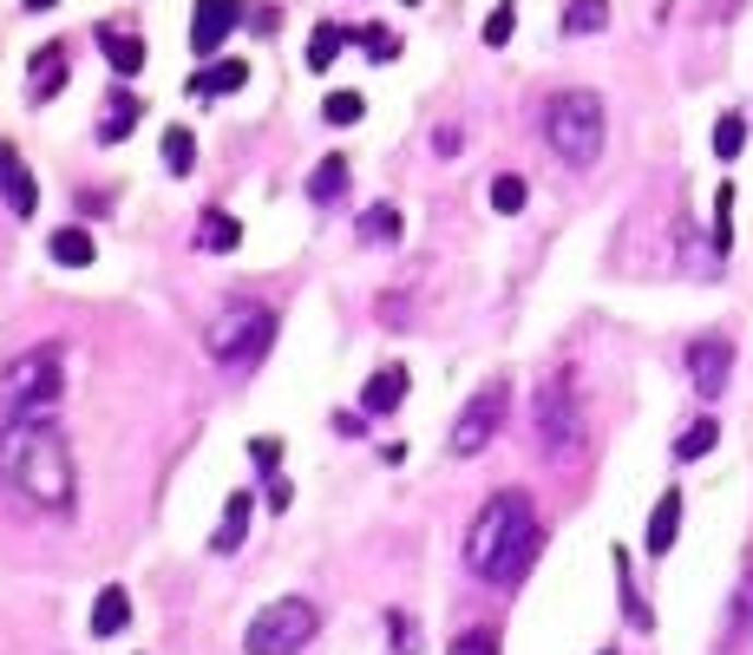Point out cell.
Here are the masks:
<instances>
[{
	"instance_id": "obj_1",
	"label": "cell",
	"mask_w": 753,
	"mask_h": 655,
	"mask_svg": "<svg viewBox=\"0 0 753 655\" xmlns=\"http://www.w3.org/2000/svg\"><path fill=\"white\" fill-rule=\"evenodd\" d=\"M538 545H544V525H538V505L531 492H492L466 531V571L511 590L525 584V571L538 564Z\"/></svg>"
},
{
	"instance_id": "obj_2",
	"label": "cell",
	"mask_w": 753,
	"mask_h": 655,
	"mask_svg": "<svg viewBox=\"0 0 753 655\" xmlns=\"http://www.w3.org/2000/svg\"><path fill=\"white\" fill-rule=\"evenodd\" d=\"M0 486H13V492L33 505V512L72 518L79 472H72V446H66V433H59L52 420L0 433Z\"/></svg>"
},
{
	"instance_id": "obj_3",
	"label": "cell",
	"mask_w": 753,
	"mask_h": 655,
	"mask_svg": "<svg viewBox=\"0 0 753 655\" xmlns=\"http://www.w3.org/2000/svg\"><path fill=\"white\" fill-rule=\"evenodd\" d=\"M59 394H66V374H59V348H52V341L13 354V361L0 367V433L52 420Z\"/></svg>"
},
{
	"instance_id": "obj_4",
	"label": "cell",
	"mask_w": 753,
	"mask_h": 655,
	"mask_svg": "<svg viewBox=\"0 0 753 655\" xmlns=\"http://www.w3.org/2000/svg\"><path fill=\"white\" fill-rule=\"evenodd\" d=\"M544 144H551L570 171L597 164V157H603V98L584 92V85L551 92V105H544Z\"/></svg>"
},
{
	"instance_id": "obj_5",
	"label": "cell",
	"mask_w": 753,
	"mask_h": 655,
	"mask_svg": "<svg viewBox=\"0 0 753 655\" xmlns=\"http://www.w3.org/2000/svg\"><path fill=\"white\" fill-rule=\"evenodd\" d=\"M269 341H275V308L269 302H230L203 328V354L216 367H256L269 354Z\"/></svg>"
},
{
	"instance_id": "obj_6",
	"label": "cell",
	"mask_w": 753,
	"mask_h": 655,
	"mask_svg": "<svg viewBox=\"0 0 753 655\" xmlns=\"http://www.w3.org/2000/svg\"><path fill=\"white\" fill-rule=\"evenodd\" d=\"M315 630H321V610L308 597H275V604H262V617H249L243 650L249 655H302V643H315Z\"/></svg>"
},
{
	"instance_id": "obj_7",
	"label": "cell",
	"mask_w": 753,
	"mask_h": 655,
	"mask_svg": "<svg viewBox=\"0 0 753 655\" xmlns=\"http://www.w3.org/2000/svg\"><path fill=\"white\" fill-rule=\"evenodd\" d=\"M505 413H511V381H485V387L459 407V420H452V459H479V453L498 440Z\"/></svg>"
},
{
	"instance_id": "obj_8",
	"label": "cell",
	"mask_w": 753,
	"mask_h": 655,
	"mask_svg": "<svg viewBox=\"0 0 753 655\" xmlns=\"http://www.w3.org/2000/svg\"><path fill=\"white\" fill-rule=\"evenodd\" d=\"M538 446H544V459H570L584 446V413H577V394L564 381H551L538 394Z\"/></svg>"
},
{
	"instance_id": "obj_9",
	"label": "cell",
	"mask_w": 753,
	"mask_h": 655,
	"mask_svg": "<svg viewBox=\"0 0 753 655\" xmlns=\"http://www.w3.org/2000/svg\"><path fill=\"white\" fill-rule=\"evenodd\" d=\"M689 374H695V394H702V400H721V394H728V374H734V341H721V335L689 341Z\"/></svg>"
},
{
	"instance_id": "obj_10",
	"label": "cell",
	"mask_w": 753,
	"mask_h": 655,
	"mask_svg": "<svg viewBox=\"0 0 753 655\" xmlns=\"http://www.w3.org/2000/svg\"><path fill=\"white\" fill-rule=\"evenodd\" d=\"M243 20H249V13H243V0H197V7H190V46H197V59H203V52H216V46H223Z\"/></svg>"
},
{
	"instance_id": "obj_11",
	"label": "cell",
	"mask_w": 753,
	"mask_h": 655,
	"mask_svg": "<svg viewBox=\"0 0 753 655\" xmlns=\"http://www.w3.org/2000/svg\"><path fill=\"white\" fill-rule=\"evenodd\" d=\"M0 197H7V210L13 217H33L39 210V184H33V171L20 164V151L0 138Z\"/></svg>"
},
{
	"instance_id": "obj_12",
	"label": "cell",
	"mask_w": 753,
	"mask_h": 655,
	"mask_svg": "<svg viewBox=\"0 0 753 655\" xmlns=\"http://www.w3.org/2000/svg\"><path fill=\"white\" fill-rule=\"evenodd\" d=\"M407 387H413V381H407V367H400V361H387V367L361 387V413H393V407L407 400Z\"/></svg>"
},
{
	"instance_id": "obj_13",
	"label": "cell",
	"mask_w": 753,
	"mask_h": 655,
	"mask_svg": "<svg viewBox=\"0 0 753 655\" xmlns=\"http://www.w3.org/2000/svg\"><path fill=\"white\" fill-rule=\"evenodd\" d=\"M675 531H682V492L656 499V512H649V558H669V551H675Z\"/></svg>"
},
{
	"instance_id": "obj_14",
	"label": "cell",
	"mask_w": 753,
	"mask_h": 655,
	"mask_svg": "<svg viewBox=\"0 0 753 655\" xmlns=\"http://www.w3.org/2000/svg\"><path fill=\"white\" fill-rule=\"evenodd\" d=\"M98 46H105V59H111L118 79L144 72V39H131V33H118V26H98Z\"/></svg>"
},
{
	"instance_id": "obj_15",
	"label": "cell",
	"mask_w": 753,
	"mask_h": 655,
	"mask_svg": "<svg viewBox=\"0 0 753 655\" xmlns=\"http://www.w3.org/2000/svg\"><path fill=\"white\" fill-rule=\"evenodd\" d=\"M236 85H249V66H243V59L197 66V79H190V92H203V98H223V92H236Z\"/></svg>"
},
{
	"instance_id": "obj_16",
	"label": "cell",
	"mask_w": 753,
	"mask_h": 655,
	"mask_svg": "<svg viewBox=\"0 0 753 655\" xmlns=\"http://www.w3.org/2000/svg\"><path fill=\"white\" fill-rule=\"evenodd\" d=\"M249 512H256V499L249 492H230V505H223V525H216V538H210V551H236L243 545V531H249Z\"/></svg>"
},
{
	"instance_id": "obj_17",
	"label": "cell",
	"mask_w": 753,
	"mask_h": 655,
	"mask_svg": "<svg viewBox=\"0 0 753 655\" xmlns=\"http://www.w3.org/2000/svg\"><path fill=\"white\" fill-rule=\"evenodd\" d=\"M131 125H138V92H131V85H118V92H111V105H105L98 138H105V144H125V138H131Z\"/></svg>"
},
{
	"instance_id": "obj_18",
	"label": "cell",
	"mask_w": 753,
	"mask_h": 655,
	"mask_svg": "<svg viewBox=\"0 0 753 655\" xmlns=\"http://www.w3.org/2000/svg\"><path fill=\"white\" fill-rule=\"evenodd\" d=\"M197 243H203L210 256H230V249L243 243V223H236L230 210H203V223H197Z\"/></svg>"
},
{
	"instance_id": "obj_19",
	"label": "cell",
	"mask_w": 753,
	"mask_h": 655,
	"mask_svg": "<svg viewBox=\"0 0 753 655\" xmlns=\"http://www.w3.org/2000/svg\"><path fill=\"white\" fill-rule=\"evenodd\" d=\"M125 623H131V597H125L118 584H105L98 604H92V636H118Z\"/></svg>"
},
{
	"instance_id": "obj_20",
	"label": "cell",
	"mask_w": 753,
	"mask_h": 655,
	"mask_svg": "<svg viewBox=\"0 0 753 655\" xmlns=\"http://www.w3.org/2000/svg\"><path fill=\"white\" fill-rule=\"evenodd\" d=\"M341 190H348V157L328 151V157L315 164V177H308V197H315V203H341Z\"/></svg>"
},
{
	"instance_id": "obj_21",
	"label": "cell",
	"mask_w": 753,
	"mask_h": 655,
	"mask_svg": "<svg viewBox=\"0 0 753 655\" xmlns=\"http://www.w3.org/2000/svg\"><path fill=\"white\" fill-rule=\"evenodd\" d=\"M616 584H623V617H630V630H656V617H649V604H643V590H636V577H630V551H616Z\"/></svg>"
},
{
	"instance_id": "obj_22",
	"label": "cell",
	"mask_w": 753,
	"mask_h": 655,
	"mask_svg": "<svg viewBox=\"0 0 753 655\" xmlns=\"http://www.w3.org/2000/svg\"><path fill=\"white\" fill-rule=\"evenodd\" d=\"M92 256H98V243H92L85 230H52V262H59V269H85Z\"/></svg>"
},
{
	"instance_id": "obj_23",
	"label": "cell",
	"mask_w": 753,
	"mask_h": 655,
	"mask_svg": "<svg viewBox=\"0 0 753 655\" xmlns=\"http://www.w3.org/2000/svg\"><path fill=\"white\" fill-rule=\"evenodd\" d=\"M348 39H354V26H334V20H328V26H315V39H308V66H315V72H328V66H334V52H341Z\"/></svg>"
},
{
	"instance_id": "obj_24",
	"label": "cell",
	"mask_w": 753,
	"mask_h": 655,
	"mask_svg": "<svg viewBox=\"0 0 753 655\" xmlns=\"http://www.w3.org/2000/svg\"><path fill=\"white\" fill-rule=\"evenodd\" d=\"M59 85H66V46H46L33 59V98H52Z\"/></svg>"
},
{
	"instance_id": "obj_25",
	"label": "cell",
	"mask_w": 753,
	"mask_h": 655,
	"mask_svg": "<svg viewBox=\"0 0 753 655\" xmlns=\"http://www.w3.org/2000/svg\"><path fill=\"white\" fill-rule=\"evenodd\" d=\"M190 164H197V138H190L184 125H170V131H164V171H170V177H190Z\"/></svg>"
},
{
	"instance_id": "obj_26",
	"label": "cell",
	"mask_w": 753,
	"mask_h": 655,
	"mask_svg": "<svg viewBox=\"0 0 753 655\" xmlns=\"http://www.w3.org/2000/svg\"><path fill=\"white\" fill-rule=\"evenodd\" d=\"M525 203H531V184H525L518 171H505V177H492V210H498V217H518Z\"/></svg>"
},
{
	"instance_id": "obj_27",
	"label": "cell",
	"mask_w": 753,
	"mask_h": 655,
	"mask_svg": "<svg viewBox=\"0 0 753 655\" xmlns=\"http://www.w3.org/2000/svg\"><path fill=\"white\" fill-rule=\"evenodd\" d=\"M610 26V0H570L564 7V33H603Z\"/></svg>"
},
{
	"instance_id": "obj_28",
	"label": "cell",
	"mask_w": 753,
	"mask_h": 655,
	"mask_svg": "<svg viewBox=\"0 0 753 655\" xmlns=\"http://www.w3.org/2000/svg\"><path fill=\"white\" fill-rule=\"evenodd\" d=\"M715 440H721V426H715V420H695V426L675 440V459H689V466H695V459H708V453H715Z\"/></svg>"
},
{
	"instance_id": "obj_29",
	"label": "cell",
	"mask_w": 753,
	"mask_h": 655,
	"mask_svg": "<svg viewBox=\"0 0 753 655\" xmlns=\"http://www.w3.org/2000/svg\"><path fill=\"white\" fill-rule=\"evenodd\" d=\"M321 118H328V125H361V118H367V98H361V92H328V98H321Z\"/></svg>"
},
{
	"instance_id": "obj_30",
	"label": "cell",
	"mask_w": 753,
	"mask_h": 655,
	"mask_svg": "<svg viewBox=\"0 0 753 655\" xmlns=\"http://www.w3.org/2000/svg\"><path fill=\"white\" fill-rule=\"evenodd\" d=\"M361 236H367V243H393V236H400V210H393V203L361 210Z\"/></svg>"
},
{
	"instance_id": "obj_31",
	"label": "cell",
	"mask_w": 753,
	"mask_h": 655,
	"mask_svg": "<svg viewBox=\"0 0 753 655\" xmlns=\"http://www.w3.org/2000/svg\"><path fill=\"white\" fill-rule=\"evenodd\" d=\"M728 636L741 643L753 636V558H748V577H741V590H734V617H728Z\"/></svg>"
},
{
	"instance_id": "obj_32",
	"label": "cell",
	"mask_w": 753,
	"mask_h": 655,
	"mask_svg": "<svg viewBox=\"0 0 753 655\" xmlns=\"http://www.w3.org/2000/svg\"><path fill=\"white\" fill-rule=\"evenodd\" d=\"M715 249L721 256L734 249V184H721V197H715Z\"/></svg>"
},
{
	"instance_id": "obj_33",
	"label": "cell",
	"mask_w": 753,
	"mask_h": 655,
	"mask_svg": "<svg viewBox=\"0 0 753 655\" xmlns=\"http://www.w3.org/2000/svg\"><path fill=\"white\" fill-rule=\"evenodd\" d=\"M387 636H393V655H420V643H426V636H420V623H413V617H400V610L387 617Z\"/></svg>"
},
{
	"instance_id": "obj_34",
	"label": "cell",
	"mask_w": 753,
	"mask_h": 655,
	"mask_svg": "<svg viewBox=\"0 0 753 655\" xmlns=\"http://www.w3.org/2000/svg\"><path fill=\"white\" fill-rule=\"evenodd\" d=\"M518 33V7L505 0V7H492V20H485V46H505Z\"/></svg>"
},
{
	"instance_id": "obj_35",
	"label": "cell",
	"mask_w": 753,
	"mask_h": 655,
	"mask_svg": "<svg viewBox=\"0 0 753 655\" xmlns=\"http://www.w3.org/2000/svg\"><path fill=\"white\" fill-rule=\"evenodd\" d=\"M741 144H748V125L728 112V118L715 125V151H721V157H741Z\"/></svg>"
},
{
	"instance_id": "obj_36",
	"label": "cell",
	"mask_w": 753,
	"mask_h": 655,
	"mask_svg": "<svg viewBox=\"0 0 753 655\" xmlns=\"http://www.w3.org/2000/svg\"><path fill=\"white\" fill-rule=\"evenodd\" d=\"M249 459H256V472H262V479H275V466H282V440H269V433H262V440H249Z\"/></svg>"
},
{
	"instance_id": "obj_37",
	"label": "cell",
	"mask_w": 753,
	"mask_h": 655,
	"mask_svg": "<svg viewBox=\"0 0 753 655\" xmlns=\"http://www.w3.org/2000/svg\"><path fill=\"white\" fill-rule=\"evenodd\" d=\"M452 655H498V636H492V630H466V636L452 643Z\"/></svg>"
},
{
	"instance_id": "obj_38",
	"label": "cell",
	"mask_w": 753,
	"mask_h": 655,
	"mask_svg": "<svg viewBox=\"0 0 753 655\" xmlns=\"http://www.w3.org/2000/svg\"><path fill=\"white\" fill-rule=\"evenodd\" d=\"M433 151H439V157H459V151H466V131H459V125H439V131H433Z\"/></svg>"
},
{
	"instance_id": "obj_39",
	"label": "cell",
	"mask_w": 753,
	"mask_h": 655,
	"mask_svg": "<svg viewBox=\"0 0 753 655\" xmlns=\"http://www.w3.org/2000/svg\"><path fill=\"white\" fill-rule=\"evenodd\" d=\"M361 46H367L374 59H393V52H400V39H393V33H361Z\"/></svg>"
},
{
	"instance_id": "obj_40",
	"label": "cell",
	"mask_w": 753,
	"mask_h": 655,
	"mask_svg": "<svg viewBox=\"0 0 753 655\" xmlns=\"http://www.w3.org/2000/svg\"><path fill=\"white\" fill-rule=\"evenodd\" d=\"M289 499H295V492H289L282 479H269V512H289Z\"/></svg>"
},
{
	"instance_id": "obj_41",
	"label": "cell",
	"mask_w": 753,
	"mask_h": 655,
	"mask_svg": "<svg viewBox=\"0 0 753 655\" xmlns=\"http://www.w3.org/2000/svg\"><path fill=\"white\" fill-rule=\"evenodd\" d=\"M46 7H59V0H26V13H46Z\"/></svg>"
},
{
	"instance_id": "obj_42",
	"label": "cell",
	"mask_w": 753,
	"mask_h": 655,
	"mask_svg": "<svg viewBox=\"0 0 753 655\" xmlns=\"http://www.w3.org/2000/svg\"><path fill=\"white\" fill-rule=\"evenodd\" d=\"M400 7H420V0H400Z\"/></svg>"
}]
</instances>
